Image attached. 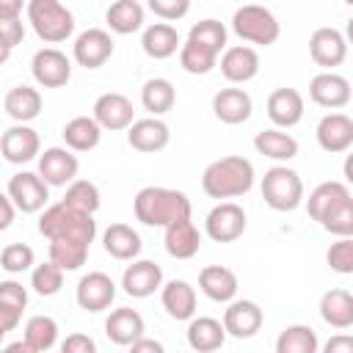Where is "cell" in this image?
<instances>
[{
  "label": "cell",
  "instance_id": "277c9868",
  "mask_svg": "<svg viewBox=\"0 0 353 353\" xmlns=\"http://www.w3.org/2000/svg\"><path fill=\"white\" fill-rule=\"evenodd\" d=\"M28 22L47 44H61L74 30V17L61 0H28Z\"/></svg>",
  "mask_w": 353,
  "mask_h": 353
},
{
  "label": "cell",
  "instance_id": "f907efd6",
  "mask_svg": "<svg viewBox=\"0 0 353 353\" xmlns=\"http://www.w3.org/2000/svg\"><path fill=\"white\" fill-rule=\"evenodd\" d=\"M63 353H94L97 350V342L88 336V334H69L61 345Z\"/></svg>",
  "mask_w": 353,
  "mask_h": 353
},
{
  "label": "cell",
  "instance_id": "f35d334b",
  "mask_svg": "<svg viewBox=\"0 0 353 353\" xmlns=\"http://www.w3.org/2000/svg\"><path fill=\"white\" fill-rule=\"evenodd\" d=\"M25 342L30 353H44L58 342V323L50 314H36L25 323Z\"/></svg>",
  "mask_w": 353,
  "mask_h": 353
},
{
  "label": "cell",
  "instance_id": "83f0119b",
  "mask_svg": "<svg viewBox=\"0 0 353 353\" xmlns=\"http://www.w3.org/2000/svg\"><path fill=\"white\" fill-rule=\"evenodd\" d=\"M102 245L113 259H121V262L135 259L141 254V248H143L141 234L127 223H110L105 229V234H102Z\"/></svg>",
  "mask_w": 353,
  "mask_h": 353
},
{
  "label": "cell",
  "instance_id": "8fae6325",
  "mask_svg": "<svg viewBox=\"0 0 353 353\" xmlns=\"http://www.w3.org/2000/svg\"><path fill=\"white\" fill-rule=\"evenodd\" d=\"M30 72H33V80L41 85V88H61L69 83L72 77V61L55 50V47H44L33 55L30 61Z\"/></svg>",
  "mask_w": 353,
  "mask_h": 353
},
{
  "label": "cell",
  "instance_id": "4316f807",
  "mask_svg": "<svg viewBox=\"0 0 353 353\" xmlns=\"http://www.w3.org/2000/svg\"><path fill=\"white\" fill-rule=\"evenodd\" d=\"M199 290L218 303H229L237 295V276L223 265H207L199 273Z\"/></svg>",
  "mask_w": 353,
  "mask_h": 353
},
{
  "label": "cell",
  "instance_id": "d590c367",
  "mask_svg": "<svg viewBox=\"0 0 353 353\" xmlns=\"http://www.w3.org/2000/svg\"><path fill=\"white\" fill-rule=\"evenodd\" d=\"M176 102V91H174V83L165 80V77H152L143 83L141 88V105L152 113V116H163L174 108Z\"/></svg>",
  "mask_w": 353,
  "mask_h": 353
},
{
  "label": "cell",
  "instance_id": "ac0fdd59",
  "mask_svg": "<svg viewBox=\"0 0 353 353\" xmlns=\"http://www.w3.org/2000/svg\"><path fill=\"white\" fill-rule=\"evenodd\" d=\"M317 143L328 154L347 152L353 146V119L345 113H325L317 121Z\"/></svg>",
  "mask_w": 353,
  "mask_h": 353
},
{
  "label": "cell",
  "instance_id": "91938a15",
  "mask_svg": "<svg viewBox=\"0 0 353 353\" xmlns=\"http://www.w3.org/2000/svg\"><path fill=\"white\" fill-rule=\"evenodd\" d=\"M6 334H8V331H6V328H3V325H0V342H3V339H6Z\"/></svg>",
  "mask_w": 353,
  "mask_h": 353
},
{
  "label": "cell",
  "instance_id": "f5cc1de1",
  "mask_svg": "<svg viewBox=\"0 0 353 353\" xmlns=\"http://www.w3.org/2000/svg\"><path fill=\"white\" fill-rule=\"evenodd\" d=\"M14 215H17L14 201L8 199V193H0V232H6L14 223Z\"/></svg>",
  "mask_w": 353,
  "mask_h": 353
},
{
  "label": "cell",
  "instance_id": "f1b7e54d",
  "mask_svg": "<svg viewBox=\"0 0 353 353\" xmlns=\"http://www.w3.org/2000/svg\"><path fill=\"white\" fill-rule=\"evenodd\" d=\"M226 342V328L215 317H190L188 325V345L199 353H212Z\"/></svg>",
  "mask_w": 353,
  "mask_h": 353
},
{
  "label": "cell",
  "instance_id": "94428289",
  "mask_svg": "<svg viewBox=\"0 0 353 353\" xmlns=\"http://www.w3.org/2000/svg\"><path fill=\"white\" fill-rule=\"evenodd\" d=\"M345 3H347V6H350V3H353V0H345Z\"/></svg>",
  "mask_w": 353,
  "mask_h": 353
},
{
  "label": "cell",
  "instance_id": "2e32d148",
  "mask_svg": "<svg viewBox=\"0 0 353 353\" xmlns=\"http://www.w3.org/2000/svg\"><path fill=\"white\" fill-rule=\"evenodd\" d=\"M309 55L317 66L334 69L347 58V39L336 28H317L309 36Z\"/></svg>",
  "mask_w": 353,
  "mask_h": 353
},
{
  "label": "cell",
  "instance_id": "30bf717a",
  "mask_svg": "<svg viewBox=\"0 0 353 353\" xmlns=\"http://www.w3.org/2000/svg\"><path fill=\"white\" fill-rule=\"evenodd\" d=\"M116 298V284L108 273L102 270H91L85 273L80 281H77V290H74V301L80 309L97 314V312H105Z\"/></svg>",
  "mask_w": 353,
  "mask_h": 353
},
{
  "label": "cell",
  "instance_id": "e0dca14e",
  "mask_svg": "<svg viewBox=\"0 0 353 353\" xmlns=\"http://www.w3.org/2000/svg\"><path fill=\"white\" fill-rule=\"evenodd\" d=\"M163 284V268L152 259H135L121 273V290L132 298H149Z\"/></svg>",
  "mask_w": 353,
  "mask_h": 353
},
{
  "label": "cell",
  "instance_id": "ab89813d",
  "mask_svg": "<svg viewBox=\"0 0 353 353\" xmlns=\"http://www.w3.org/2000/svg\"><path fill=\"white\" fill-rule=\"evenodd\" d=\"M88 256V245L72 237H55L50 240V259L61 268V270H77L85 265Z\"/></svg>",
  "mask_w": 353,
  "mask_h": 353
},
{
  "label": "cell",
  "instance_id": "7dc6e473",
  "mask_svg": "<svg viewBox=\"0 0 353 353\" xmlns=\"http://www.w3.org/2000/svg\"><path fill=\"white\" fill-rule=\"evenodd\" d=\"M325 259H328L331 270H336V273H342V276L353 273V240H350V237H339L336 243H331Z\"/></svg>",
  "mask_w": 353,
  "mask_h": 353
},
{
  "label": "cell",
  "instance_id": "7a4b0ae2",
  "mask_svg": "<svg viewBox=\"0 0 353 353\" xmlns=\"http://www.w3.org/2000/svg\"><path fill=\"white\" fill-rule=\"evenodd\" d=\"M135 218L143 226H168L179 218L190 215V199L182 190L174 188H160V185H146L135 193L132 199Z\"/></svg>",
  "mask_w": 353,
  "mask_h": 353
},
{
  "label": "cell",
  "instance_id": "5bb4252c",
  "mask_svg": "<svg viewBox=\"0 0 353 353\" xmlns=\"http://www.w3.org/2000/svg\"><path fill=\"white\" fill-rule=\"evenodd\" d=\"M39 152H41L39 132L33 127H28V124H14L0 138V154L8 163H14V165H22V163L36 160Z\"/></svg>",
  "mask_w": 353,
  "mask_h": 353
},
{
  "label": "cell",
  "instance_id": "74e56055",
  "mask_svg": "<svg viewBox=\"0 0 353 353\" xmlns=\"http://www.w3.org/2000/svg\"><path fill=\"white\" fill-rule=\"evenodd\" d=\"M320 342L312 325H287L276 339V353H317Z\"/></svg>",
  "mask_w": 353,
  "mask_h": 353
},
{
  "label": "cell",
  "instance_id": "8d00e7d4",
  "mask_svg": "<svg viewBox=\"0 0 353 353\" xmlns=\"http://www.w3.org/2000/svg\"><path fill=\"white\" fill-rule=\"evenodd\" d=\"M345 196H350V190H347L345 182H336V179H331V182H320V185L309 193V199H306V210H309V215L320 223V218H323L336 201H342Z\"/></svg>",
  "mask_w": 353,
  "mask_h": 353
},
{
  "label": "cell",
  "instance_id": "1f68e13d",
  "mask_svg": "<svg viewBox=\"0 0 353 353\" xmlns=\"http://www.w3.org/2000/svg\"><path fill=\"white\" fill-rule=\"evenodd\" d=\"M63 143L72 152H91L99 138H102V127L94 121V116H74L63 124Z\"/></svg>",
  "mask_w": 353,
  "mask_h": 353
},
{
  "label": "cell",
  "instance_id": "3957f363",
  "mask_svg": "<svg viewBox=\"0 0 353 353\" xmlns=\"http://www.w3.org/2000/svg\"><path fill=\"white\" fill-rule=\"evenodd\" d=\"M39 232L47 237V240H55V237H72V240H80L85 245L94 243L97 237V221L91 212H83L72 204H66L63 199L58 204H50L41 218H39Z\"/></svg>",
  "mask_w": 353,
  "mask_h": 353
},
{
  "label": "cell",
  "instance_id": "ee69618b",
  "mask_svg": "<svg viewBox=\"0 0 353 353\" xmlns=\"http://www.w3.org/2000/svg\"><path fill=\"white\" fill-rule=\"evenodd\" d=\"M226 36H229V33H226L223 22H218V19H201V22H196V25L190 28V33H188L190 41H196V44L212 50L215 55H221V50H226Z\"/></svg>",
  "mask_w": 353,
  "mask_h": 353
},
{
  "label": "cell",
  "instance_id": "db71d44e",
  "mask_svg": "<svg viewBox=\"0 0 353 353\" xmlns=\"http://www.w3.org/2000/svg\"><path fill=\"white\" fill-rule=\"evenodd\" d=\"M325 353H353V336H347V334L331 336L325 345Z\"/></svg>",
  "mask_w": 353,
  "mask_h": 353
},
{
  "label": "cell",
  "instance_id": "60d3db41",
  "mask_svg": "<svg viewBox=\"0 0 353 353\" xmlns=\"http://www.w3.org/2000/svg\"><path fill=\"white\" fill-rule=\"evenodd\" d=\"M179 63L188 74H210L218 66V55L188 39L185 44H179Z\"/></svg>",
  "mask_w": 353,
  "mask_h": 353
},
{
  "label": "cell",
  "instance_id": "9a60e30c",
  "mask_svg": "<svg viewBox=\"0 0 353 353\" xmlns=\"http://www.w3.org/2000/svg\"><path fill=\"white\" fill-rule=\"evenodd\" d=\"M309 97H312L314 105L328 108V110L345 108L350 102V80L336 74L334 69L320 72V74H314L309 80Z\"/></svg>",
  "mask_w": 353,
  "mask_h": 353
},
{
  "label": "cell",
  "instance_id": "f6af8a7d",
  "mask_svg": "<svg viewBox=\"0 0 353 353\" xmlns=\"http://www.w3.org/2000/svg\"><path fill=\"white\" fill-rule=\"evenodd\" d=\"M30 287H33V292L41 295V298L58 295L61 287H63V270H61L52 259H47V262H41V265L33 268V273H30Z\"/></svg>",
  "mask_w": 353,
  "mask_h": 353
},
{
  "label": "cell",
  "instance_id": "603a6c76",
  "mask_svg": "<svg viewBox=\"0 0 353 353\" xmlns=\"http://www.w3.org/2000/svg\"><path fill=\"white\" fill-rule=\"evenodd\" d=\"M160 303L174 320H190L196 314V290L185 279H171L160 284Z\"/></svg>",
  "mask_w": 353,
  "mask_h": 353
},
{
  "label": "cell",
  "instance_id": "ba28073f",
  "mask_svg": "<svg viewBox=\"0 0 353 353\" xmlns=\"http://www.w3.org/2000/svg\"><path fill=\"white\" fill-rule=\"evenodd\" d=\"M8 199L14 201V207L19 210V212H39V210H44V204H47V199H50V185L39 176V171L33 174V171H19V174H14L11 179H8Z\"/></svg>",
  "mask_w": 353,
  "mask_h": 353
},
{
  "label": "cell",
  "instance_id": "ffe728a7",
  "mask_svg": "<svg viewBox=\"0 0 353 353\" xmlns=\"http://www.w3.org/2000/svg\"><path fill=\"white\" fill-rule=\"evenodd\" d=\"M171 141V130L165 121H160L157 116L152 119H138L127 127V143L135 149V152H143V154H154L160 149H165Z\"/></svg>",
  "mask_w": 353,
  "mask_h": 353
},
{
  "label": "cell",
  "instance_id": "cb8c5ba5",
  "mask_svg": "<svg viewBox=\"0 0 353 353\" xmlns=\"http://www.w3.org/2000/svg\"><path fill=\"white\" fill-rule=\"evenodd\" d=\"M251 110H254V102L243 88H221L212 97V113L223 124H243L251 119Z\"/></svg>",
  "mask_w": 353,
  "mask_h": 353
},
{
  "label": "cell",
  "instance_id": "c3c4849f",
  "mask_svg": "<svg viewBox=\"0 0 353 353\" xmlns=\"http://www.w3.org/2000/svg\"><path fill=\"white\" fill-rule=\"evenodd\" d=\"M0 306L14 309V312L22 314L25 306H28V290H25L19 281H14V279L0 281Z\"/></svg>",
  "mask_w": 353,
  "mask_h": 353
},
{
  "label": "cell",
  "instance_id": "7402d4cb",
  "mask_svg": "<svg viewBox=\"0 0 353 353\" xmlns=\"http://www.w3.org/2000/svg\"><path fill=\"white\" fill-rule=\"evenodd\" d=\"M163 243H165L168 256H174V259H190L201 248V234H199L196 223L188 215V218H179V221H174V223L165 226V240Z\"/></svg>",
  "mask_w": 353,
  "mask_h": 353
},
{
  "label": "cell",
  "instance_id": "f546056e",
  "mask_svg": "<svg viewBox=\"0 0 353 353\" xmlns=\"http://www.w3.org/2000/svg\"><path fill=\"white\" fill-rule=\"evenodd\" d=\"M179 33H176V28L174 25H168V22H154V25H149L146 30H143V36H141V47H143V52L149 55V58H154V61H163V58H171L176 50H179Z\"/></svg>",
  "mask_w": 353,
  "mask_h": 353
},
{
  "label": "cell",
  "instance_id": "9f6ffc18",
  "mask_svg": "<svg viewBox=\"0 0 353 353\" xmlns=\"http://www.w3.org/2000/svg\"><path fill=\"white\" fill-rule=\"evenodd\" d=\"M130 347H132V353H163V345L154 339H146V336H138Z\"/></svg>",
  "mask_w": 353,
  "mask_h": 353
},
{
  "label": "cell",
  "instance_id": "8992f818",
  "mask_svg": "<svg viewBox=\"0 0 353 353\" xmlns=\"http://www.w3.org/2000/svg\"><path fill=\"white\" fill-rule=\"evenodd\" d=\"M262 199L276 212H290L303 201V182L298 171L287 165H273L262 176Z\"/></svg>",
  "mask_w": 353,
  "mask_h": 353
},
{
  "label": "cell",
  "instance_id": "6f0895ef",
  "mask_svg": "<svg viewBox=\"0 0 353 353\" xmlns=\"http://www.w3.org/2000/svg\"><path fill=\"white\" fill-rule=\"evenodd\" d=\"M19 320H22V314H19V312H14V309H6V306H0V325H3L6 331H14V328L19 325Z\"/></svg>",
  "mask_w": 353,
  "mask_h": 353
},
{
  "label": "cell",
  "instance_id": "d6986e66",
  "mask_svg": "<svg viewBox=\"0 0 353 353\" xmlns=\"http://www.w3.org/2000/svg\"><path fill=\"white\" fill-rule=\"evenodd\" d=\"M262 320H265V314H262V309H259L256 301H234L232 298L229 306H226V312H223V328L234 339L254 336L262 328Z\"/></svg>",
  "mask_w": 353,
  "mask_h": 353
},
{
  "label": "cell",
  "instance_id": "d6a6232c",
  "mask_svg": "<svg viewBox=\"0 0 353 353\" xmlns=\"http://www.w3.org/2000/svg\"><path fill=\"white\" fill-rule=\"evenodd\" d=\"M3 108L17 124H28L41 113V94L36 88H30V85H14L6 94Z\"/></svg>",
  "mask_w": 353,
  "mask_h": 353
},
{
  "label": "cell",
  "instance_id": "7bdbcfd3",
  "mask_svg": "<svg viewBox=\"0 0 353 353\" xmlns=\"http://www.w3.org/2000/svg\"><path fill=\"white\" fill-rule=\"evenodd\" d=\"M320 226L336 237H350L353 234V196H345L342 201H336L323 218Z\"/></svg>",
  "mask_w": 353,
  "mask_h": 353
},
{
  "label": "cell",
  "instance_id": "9c48e42d",
  "mask_svg": "<svg viewBox=\"0 0 353 353\" xmlns=\"http://www.w3.org/2000/svg\"><path fill=\"white\" fill-rule=\"evenodd\" d=\"M80 163L66 146H50L39 152V176L52 188H66L72 179H77Z\"/></svg>",
  "mask_w": 353,
  "mask_h": 353
},
{
  "label": "cell",
  "instance_id": "b9f144b4",
  "mask_svg": "<svg viewBox=\"0 0 353 353\" xmlns=\"http://www.w3.org/2000/svg\"><path fill=\"white\" fill-rule=\"evenodd\" d=\"M63 201L83 210V212H97L99 204H102V196H99V188L91 182V179H72L66 185V193H63Z\"/></svg>",
  "mask_w": 353,
  "mask_h": 353
},
{
  "label": "cell",
  "instance_id": "d4e9b609",
  "mask_svg": "<svg viewBox=\"0 0 353 353\" xmlns=\"http://www.w3.org/2000/svg\"><path fill=\"white\" fill-rule=\"evenodd\" d=\"M268 116L276 127H295L303 119V97L295 88H276L268 97Z\"/></svg>",
  "mask_w": 353,
  "mask_h": 353
},
{
  "label": "cell",
  "instance_id": "52a82bcc",
  "mask_svg": "<svg viewBox=\"0 0 353 353\" xmlns=\"http://www.w3.org/2000/svg\"><path fill=\"white\" fill-rule=\"evenodd\" d=\"M245 226H248L245 210L234 201H218L204 218V232L215 243H234L245 232Z\"/></svg>",
  "mask_w": 353,
  "mask_h": 353
},
{
  "label": "cell",
  "instance_id": "836d02e7",
  "mask_svg": "<svg viewBox=\"0 0 353 353\" xmlns=\"http://www.w3.org/2000/svg\"><path fill=\"white\" fill-rule=\"evenodd\" d=\"M108 28L119 36H130L143 28V6L138 0H113L105 11Z\"/></svg>",
  "mask_w": 353,
  "mask_h": 353
},
{
  "label": "cell",
  "instance_id": "816d5d0a",
  "mask_svg": "<svg viewBox=\"0 0 353 353\" xmlns=\"http://www.w3.org/2000/svg\"><path fill=\"white\" fill-rule=\"evenodd\" d=\"M0 33L17 47L22 39H25V25H22V17L17 19H0Z\"/></svg>",
  "mask_w": 353,
  "mask_h": 353
},
{
  "label": "cell",
  "instance_id": "7c38bea8",
  "mask_svg": "<svg viewBox=\"0 0 353 353\" xmlns=\"http://www.w3.org/2000/svg\"><path fill=\"white\" fill-rule=\"evenodd\" d=\"M72 55L80 66L85 69H99L110 61L113 55V39L108 30L102 28H88L83 30L77 39H74V47H72Z\"/></svg>",
  "mask_w": 353,
  "mask_h": 353
},
{
  "label": "cell",
  "instance_id": "680465c9",
  "mask_svg": "<svg viewBox=\"0 0 353 353\" xmlns=\"http://www.w3.org/2000/svg\"><path fill=\"white\" fill-rule=\"evenodd\" d=\"M11 52H14V44H11V41H8V39L0 33V66H3V63L11 58Z\"/></svg>",
  "mask_w": 353,
  "mask_h": 353
},
{
  "label": "cell",
  "instance_id": "681fc988",
  "mask_svg": "<svg viewBox=\"0 0 353 353\" xmlns=\"http://www.w3.org/2000/svg\"><path fill=\"white\" fill-rule=\"evenodd\" d=\"M146 6L152 8L154 17L165 22H176L190 11V0H146Z\"/></svg>",
  "mask_w": 353,
  "mask_h": 353
},
{
  "label": "cell",
  "instance_id": "5b68a950",
  "mask_svg": "<svg viewBox=\"0 0 353 353\" xmlns=\"http://www.w3.org/2000/svg\"><path fill=\"white\" fill-rule=\"evenodd\" d=\"M232 30L248 41V44H259V47H270L279 41L281 36V25L279 19L273 17V11H268L265 6L259 3H248V6H240L232 17Z\"/></svg>",
  "mask_w": 353,
  "mask_h": 353
},
{
  "label": "cell",
  "instance_id": "e575fe53",
  "mask_svg": "<svg viewBox=\"0 0 353 353\" xmlns=\"http://www.w3.org/2000/svg\"><path fill=\"white\" fill-rule=\"evenodd\" d=\"M254 149L270 160H279V163H287L298 154V141L290 135V132H281V130H262L254 135Z\"/></svg>",
  "mask_w": 353,
  "mask_h": 353
},
{
  "label": "cell",
  "instance_id": "4dcf8cb0",
  "mask_svg": "<svg viewBox=\"0 0 353 353\" xmlns=\"http://www.w3.org/2000/svg\"><path fill=\"white\" fill-rule=\"evenodd\" d=\"M320 317L331 325V328H350L353 325V295L347 290H328L320 298Z\"/></svg>",
  "mask_w": 353,
  "mask_h": 353
},
{
  "label": "cell",
  "instance_id": "4fadbf2b",
  "mask_svg": "<svg viewBox=\"0 0 353 353\" xmlns=\"http://www.w3.org/2000/svg\"><path fill=\"white\" fill-rule=\"evenodd\" d=\"M94 121L102 130L119 132V130H127L135 121V108L124 94L108 91V94H99L97 102H94Z\"/></svg>",
  "mask_w": 353,
  "mask_h": 353
},
{
  "label": "cell",
  "instance_id": "11a10c76",
  "mask_svg": "<svg viewBox=\"0 0 353 353\" xmlns=\"http://www.w3.org/2000/svg\"><path fill=\"white\" fill-rule=\"evenodd\" d=\"M28 0H0V19H17Z\"/></svg>",
  "mask_w": 353,
  "mask_h": 353
},
{
  "label": "cell",
  "instance_id": "484cf974",
  "mask_svg": "<svg viewBox=\"0 0 353 353\" xmlns=\"http://www.w3.org/2000/svg\"><path fill=\"white\" fill-rule=\"evenodd\" d=\"M143 331H146V323H143V317L135 312V309H130V306H121V309H113L110 312V317L105 320V334H108V339L113 342V345H132L138 336H143Z\"/></svg>",
  "mask_w": 353,
  "mask_h": 353
},
{
  "label": "cell",
  "instance_id": "44dd1931",
  "mask_svg": "<svg viewBox=\"0 0 353 353\" xmlns=\"http://www.w3.org/2000/svg\"><path fill=\"white\" fill-rule=\"evenodd\" d=\"M259 72V55L254 47L248 44H234V47H226L223 55H221V74L229 80V83H248L254 80Z\"/></svg>",
  "mask_w": 353,
  "mask_h": 353
},
{
  "label": "cell",
  "instance_id": "bcb514c9",
  "mask_svg": "<svg viewBox=\"0 0 353 353\" xmlns=\"http://www.w3.org/2000/svg\"><path fill=\"white\" fill-rule=\"evenodd\" d=\"M33 265H36V254H33V248L25 245V243H11V245H6L3 254H0V268H3L6 273H25V270H30Z\"/></svg>",
  "mask_w": 353,
  "mask_h": 353
},
{
  "label": "cell",
  "instance_id": "6da1fadb",
  "mask_svg": "<svg viewBox=\"0 0 353 353\" xmlns=\"http://www.w3.org/2000/svg\"><path fill=\"white\" fill-rule=\"evenodd\" d=\"M254 188V165L243 154H226L212 160L201 174V190L210 199H237Z\"/></svg>",
  "mask_w": 353,
  "mask_h": 353
}]
</instances>
